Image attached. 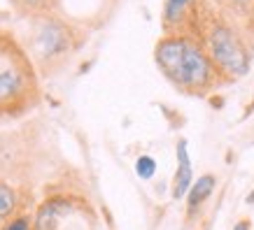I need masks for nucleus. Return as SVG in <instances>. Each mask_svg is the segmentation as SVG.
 <instances>
[{"label":"nucleus","instance_id":"1","mask_svg":"<svg viewBox=\"0 0 254 230\" xmlns=\"http://www.w3.org/2000/svg\"><path fill=\"white\" fill-rule=\"evenodd\" d=\"M154 58L163 75L175 86H182L187 91L200 93L212 82V65L208 56L193 42H187L182 38H163L156 45Z\"/></svg>","mask_w":254,"mask_h":230},{"label":"nucleus","instance_id":"2","mask_svg":"<svg viewBox=\"0 0 254 230\" xmlns=\"http://www.w3.org/2000/svg\"><path fill=\"white\" fill-rule=\"evenodd\" d=\"M91 214L72 198H52L38 209L33 230H93Z\"/></svg>","mask_w":254,"mask_h":230},{"label":"nucleus","instance_id":"3","mask_svg":"<svg viewBox=\"0 0 254 230\" xmlns=\"http://www.w3.org/2000/svg\"><path fill=\"white\" fill-rule=\"evenodd\" d=\"M31 86V70L23 54L12 46H0V109L19 105Z\"/></svg>","mask_w":254,"mask_h":230},{"label":"nucleus","instance_id":"4","mask_svg":"<svg viewBox=\"0 0 254 230\" xmlns=\"http://www.w3.org/2000/svg\"><path fill=\"white\" fill-rule=\"evenodd\" d=\"M210 56L217 68L233 79L243 77L250 70V56L226 26H215L210 31Z\"/></svg>","mask_w":254,"mask_h":230},{"label":"nucleus","instance_id":"5","mask_svg":"<svg viewBox=\"0 0 254 230\" xmlns=\"http://www.w3.org/2000/svg\"><path fill=\"white\" fill-rule=\"evenodd\" d=\"M33 49L38 51L40 58L45 61H52V58H59L65 51H70V33L68 28H63L59 21H42L35 31V38H33Z\"/></svg>","mask_w":254,"mask_h":230},{"label":"nucleus","instance_id":"6","mask_svg":"<svg viewBox=\"0 0 254 230\" xmlns=\"http://www.w3.org/2000/svg\"><path fill=\"white\" fill-rule=\"evenodd\" d=\"M175 153H177V170H175V179H173V198L182 200L193 184V170H191V161H189V142L187 139H177Z\"/></svg>","mask_w":254,"mask_h":230},{"label":"nucleus","instance_id":"7","mask_svg":"<svg viewBox=\"0 0 254 230\" xmlns=\"http://www.w3.org/2000/svg\"><path fill=\"white\" fill-rule=\"evenodd\" d=\"M215 186H217V177L215 175L198 177V179L191 184V188L187 191V195H189V198H187V207H189V212H193L196 207H200V205L212 195Z\"/></svg>","mask_w":254,"mask_h":230},{"label":"nucleus","instance_id":"8","mask_svg":"<svg viewBox=\"0 0 254 230\" xmlns=\"http://www.w3.org/2000/svg\"><path fill=\"white\" fill-rule=\"evenodd\" d=\"M14 209H16V191L9 184L0 182V228H2V223L7 221L9 216L14 214Z\"/></svg>","mask_w":254,"mask_h":230},{"label":"nucleus","instance_id":"9","mask_svg":"<svg viewBox=\"0 0 254 230\" xmlns=\"http://www.w3.org/2000/svg\"><path fill=\"white\" fill-rule=\"evenodd\" d=\"M135 175L140 177V179H154L156 175V161L154 156H147V153H142V156H138L135 158Z\"/></svg>","mask_w":254,"mask_h":230},{"label":"nucleus","instance_id":"10","mask_svg":"<svg viewBox=\"0 0 254 230\" xmlns=\"http://www.w3.org/2000/svg\"><path fill=\"white\" fill-rule=\"evenodd\" d=\"M189 0H166V9H163V19L168 23H175L182 19Z\"/></svg>","mask_w":254,"mask_h":230},{"label":"nucleus","instance_id":"11","mask_svg":"<svg viewBox=\"0 0 254 230\" xmlns=\"http://www.w3.org/2000/svg\"><path fill=\"white\" fill-rule=\"evenodd\" d=\"M0 230H33V226L26 216H16V219H12V221L5 223Z\"/></svg>","mask_w":254,"mask_h":230},{"label":"nucleus","instance_id":"12","mask_svg":"<svg viewBox=\"0 0 254 230\" xmlns=\"http://www.w3.org/2000/svg\"><path fill=\"white\" fill-rule=\"evenodd\" d=\"M233 230H252V226H250V221H238L233 226Z\"/></svg>","mask_w":254,"mask_h":230},{"label":"nucleus","instance_id":"13","mask_svg":"<svg viewBox=\"0 0 254 230\" xmlns=\"http://www.w3.org/2000/svg\"><path fill=\"white\" fill-rule=\"evenodd\" d=\"M247 202H250V205H252V202H254V191L250 193V198H247Z\"/></svg>","mask_w":254,"mask_h":230},{"label":"nucleus","instance_id":"14","mask_svg":"<svg viewBox=\"0 0 254 230\" xmlns=\"http://www.w3.org/2000/svg\"><path fill=\"white\" fill-rule=\"evenodd\" d=\"M252 109H254V98H252Z\"/></svg>","mask_w":254,"mask_h":230}]
</instances>
